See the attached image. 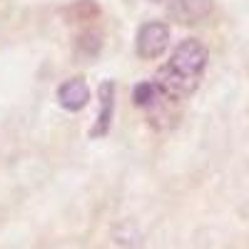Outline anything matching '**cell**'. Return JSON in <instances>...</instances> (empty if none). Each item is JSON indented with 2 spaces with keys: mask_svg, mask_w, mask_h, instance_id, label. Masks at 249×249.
Returning <instances> with one entry per match:
<instances>
[{
  "mask_svg": "<svg viewBox=\"0 0 249 249\" xmlns=\"http://www.w3.org/2000/svg\"><path fill=\"white\" fill-rule=\"evenodd\" d=\"M207 60H210V50L202 40L197 37H187L175 48L172 57L167 60L155 82L162 90L164 100H182L187 95H192L195 88L199 85V77L207 68Z\"/></svg>",
  "mask_w": 249,
  "mask_h": 249,
  "instance_id": "cell-1",
  "label": "cell"
},
{
  "mask_svg": "<svg viewBox=\"0 0 249 249\" xmlns=\"http://www.w3.org/2000/svg\"><path fill=\"white\" fill-rule=\"evenodd\" d=\"M170 45V28L160 23V20H150L137 30L135 37V50L142 60H155L160 57Z\"/></svg>",
  "mask_w": 249,
  "mask_h": 249,
  "instance_id": "cell-2",
  "label": "cell"
},
{
  "mask_svg": "<svg viewBox=\"0 0 249 249\" xmlns=\"http://www.w3.org/2000/svg\"><path fill=\"white\" fill-rule=\"evenodd\" d=\"M57 102L68 112H77L90 102V88L82 77H70L57 88Z\"/></svg>",
  "mask_w": 249,
  "mask_h": 249,
  "instance_id": "cell-3",
  "label": "cell"
},
{
  "mask_svg": "<svg viewBox=\"0 0 249 249\" xmlns=\"http://www.w3.org/2000/svg\"><path fill=\"white\" fill-rule=\"evenodd\" d=\"M97 95H100V115H97V122L90 130V135L92 137H105L110 132V122H112V115H115V82L105 80L100 85Z\"/></svg>",
  "mask_w": 249,
  "mask_h": 249,
  "instance_id": "cell-4",
  "label": "cell"
},
{
  "mask_svg": "<svg viewBox=\"0 0 249 249\" xmlns=\"http://www.w3.org/2000/svg\"><path fill=\"white\" fill-rule=\"evenodd\" d=\"M170 18H175L177 23H199L202 18L212 13V0H172L170 5Z\"/></svg>",
  "mask_w": 249,
  "mask_h": 249,
  "instance_id": "cell-5",
  "label": "cell"
},
{
  "mask_svg": "<svg viewBox=\"0 0 249 249\" xmlns=\"http://www.w3.org/2000/svg\"><path fill=\"white\" fill-rule=\"evenodd\" d=\"M162 97L164 95L157 88L155 80H144V82H140V85H135V90H132V102L137 107H152L155 102L162 100Z\"/></svg>",
  "mask_w": 249,
  "mask_h": 249,
  "instance_id": "cell-6",
  "label": "cell"
},
{
  "mask_svg": "<svg viewBox=\"0 0 249 249\" xmlns=\"http://www.w3.org/2000/svg\"><path fill=\"white\" fill-rule=\"evenodd\" d=\"M150 3H164V0H150Z\"/></svg>",
  "mask_w": 249,
  "mask_h": 249,
  "instance_id": "cell-7",
  "label": "cell"
}]
</instances>
